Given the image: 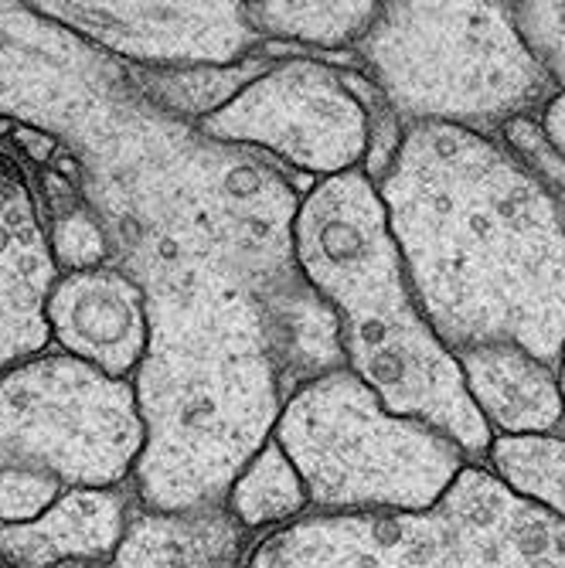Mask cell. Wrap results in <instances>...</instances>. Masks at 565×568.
Instances as JSON below:
<instances>
[{
    "instance_id": "6da1fadb",
    "label": "cell",
    "mask_w": 565,
    "mask_h": 568,
    "mask_svg": "<svg viewBox=\"0 0 565 568\" xmlns=\"http://www.w3.org/2000/svg\"><path fill=\"white\" fill-rule=\"evenodd\" d=\"M408 290L453 351L511 341L558 372L565 201L504 133L405 126L375 181Z\"/></svg>"
},
{
    "instance_id": "7a4b0ae2",
    "label": "cell",
    "mask_w": 565,
    "mask_h": 568,
    "mask_svg": "<svg viewBox=\"0 0 565 568\" xmlns=\"http://www.w3.org/2000/svg\"><path fill=\"white\" fill-rule=\"evenodd\" d=\"M293 263L331 306L344 368L389 412L440 429L471 463H484L494 436L467 398L456 354L420 314L385 201L365 171L314 181L300 194Z\"/></svg>"
},
{
    "instance_id": "3957f363",
    "label": "cell",
    "mask_w": 565,
    "mask_h": 568,
    "mask_svg": "<svg viewBox=\"0 0 565 568\" xmlns=\"http://www.w3.org/2000/svg\"><path fill=\"white\" fill-rule=\"evenodd\" d=\"M351 62L402 130L440 123L504 133L555 92L511 4H382Z\"/></svg>"
},
{
    "instance_id": "277c9868",
    "label": "cell",
    "mask_w": 565,
    "mask_h": 568,
    "mask_svg": "<svg viewBox=\"0 0 565 568\" xmlns=\"http://www.w3.org/2000/svg\"><path fill=\"white\" fill-rule=\"evenodd\" d=\"M245 568H565V521L471 463L433 510H311L252 541Z\"/></svg>"
},
{
    "instance_id": "5b68a950",
    "label": "cell",
    "mask_w": 565,
    "mask_h": 568,
    "mask_svg": "<svg viewBox=\"0 0 565 568\" xmlns=\"http://www.w3.org/2000/svg\"><path fill=\"white\" fill-rule=\"evenodd\" d=\"M314 514L433 510L471 456L440 429L395 416L347 368L300 385L273 429Z\"/></svg>"
},
{
    "instance_id": "8992f818",
    "label": "cell",
    "mask_w": 565,
    "mask_h": 568,
    "mask_svg": "<svg viewBox=\"0 0 565 568\" xmlns=\"http://www.w3.org/2000/svg\"><path fill=\"white\" fill-rule=\"evenodd\" d=\"M198 133L311 174V184L347 171L379 181L402 143V123L362 72L306 55L270 59Z\"/></svg>"
},
{
    "instance_id": "52a82bcc",
    "label": "cell",
    "mask_w": 565,
    "mask_h": 568,
    "mask_svg": "<svg viewBox=\"0 0 565 568\" xmlns=\"http://www.w3.org/2000/svg\"><path fill=\"white\" fill-rule=\"evenodd\" d=\"M38 14L150 72L225 69L263 51L245 4H38Z\"/></svg>"
},
{
    "instance_id": "ba28073f",
    "label": "cell",
    "mask_w": 565,
    "mask_h": 568,
    "mask_svg": "<svg viewBox=\"0 0 565 568\" xmlns=\"http://www.w3.org/2000/svg\"><path fill=\"white\" fill-rule=\"evenodd\" d=\"M41 324L69 357L113 382H127L150 354L147 290L110 266L51 280Z\"/></svg>"
},
{
    "instance_id": "9c48e42d",
    "label": "cell",
    "mask_w": 565,
    "mask_h": 568,
    "mask_svg": "<svg viewBox=\"0 0 565 568\" xmlns=\"http://www.w3.org/2000/svg\"><path fill=\"white\" fill-rule=\"evenodd\" d=\"M456 365L491 436L562 433L565 395L558 372L522 344H474L456 354Z\"/></svg>"
},
{
    "instance_id": "30bf717a",
    "label": "cell",
    "mask_w": 565,
    "mask_h": 568,
    "mask_svg": "<svg viewBox=\"0 0 565 568\" xmlns=\"http://www.w3.org/2000/svg\"><path fill=\"white\" fill-rule=\"evenodd\" d=\"M130 525V497L120 487H72L31 525L0 528V568H102Z\"/></svg>"
},
{
    "instance_id": "8fae6325",
    "label": "cell",
    "mask_w": 565,
    "mask_h": 568,
    "mask_svg": "<svg viewBox=\"0 0 565 568\" xmlns=\"http://www.w3.org/2000/svg\"><path fill=\"white\" fill-rule=\"evenodd\" d=\"M252 538L225 504L198 510H140L102 568H222L245 558Z\"/></svg>"
},
{
    "instance_id": "7c38bea8",
    "label": "cell",
    "mask_w": 565,
    "mask_h": 568,
    "mask_svg": "<svg viewBox=\"0 0 565 568\" xmlns=\"http://www.w3.org/2000/svg\"><path fill=\"white\" fill-rule=\"evenodd\" d=\"M225 510L252 541L311 514V494H306L296 467L276 443V436H270L235 474L225 494Z\"/></svg>"
},
{
    "instance_id": "4fadbf2b",
    "label": "cell",
    "mask_w": 565,
    "mask_h": 568,
    "mask_svg": "<svg viewBox=\"0 0 565 568\" xmlns=\"http://www.w3.org/2000/svg\"><path fill=\"white\" fill-rule=\"evenodd\" d=\"M41 209H44V245L51 263L65 273L99 270L110 260V235L82 197L75 174H59L56 168H41Z\"/></svg>"
},
{
    "instance_id": "5bb4252c",
    "label": "cell",
    "mask_w": 565,
    "mask_h": 568,
    "mask_svg": "<svg viewBox=\"0 0 565 568\" xmlns=\"http://www.w3.org/2000/svg\"><path fill=\"white\" fill-rule=\"evenodd\" d=\"M382 4H245V21L255 38L266 41H293L317 51H351L365 41L372 24L379 21Z\"/></svg>"
},
{
    "instance_id": "9a60e30c",
    "label": "cell",
    "mask_w": 565,
    "mask_h": 568,
    "mask_svg": "<svg viewBox=\"0 0 565 568\" xmlns=\"http://www.w3.org/2000/svg\"><path fill=\"white\" fill-rule=\"evenodd\" d=\"M484 467L518 500L565 521V433L494 436Z\"/></svg>"
},
{
    "instance_id": "2e32d148",
    "label": "cell",
    "mask_w": 565,
    "mask_h": 568,
    "mask_svg": "<svg viewBox=\"0 0 565 568\" xmlns=\"http://www.w3.org/2000/svg\"><path fill=\"white\" fill-rule=\"evenodd\" d=\"M273 55L255 51L252 59L225 69H174V72H140L137 85L143 89L153 110L171 113L178 120H209L225 102L245 89L255 75L270 65Z\"/></svg>"
},
{
    "instance_id": "e0dca14e",
    "label": "cell",
    "mask_w": 565,
    "mask_h": 568,
    "mask_svg": "<svg viewBox=\"0 0 565 568\" xmlns=\"http://www.w3.org/2000/svg\"><path fill=\"white\" fill-rule=\"evenodd\" d=\"M515 24L555 89H565V4H511Z\"/></svg>"
},
{
    "instance_id": "ac0fdd59",
    "label": "cell",
    "mask_w": 565,
    "mask_h": 568,
    "mask_svg": "<svg viewBox=\"0 0 565 568\" xmlns=\"http://www.w3.org/2000/svg\"><path fill=\"white\" fill-rule=\"evenodd\" d=\"M504 140L515 146L518 153H525V158L535 164V168H542L545 171V178L555 184V191L562 194V201H565V168L552 158V153L545 150V143H542V136H538V130H535V116L532 120H518V123H511V126H504ZM558 382H562V395H565V354H562V365H558ZM562 433H565V426H562Z\"/></svg>"
},
{
    "instance_id": "d6986e66",
    "label": "cell",
    "mask_w": 565,
    "mask_h": 568,
    "mask_svg": "<svg viewBox=\"0 0 565 568\" xmlns=\"http://www.w3.org/2000/svg\"><path fill=\"white\" fill-rule=\"evenodd\" d=\"M535 130L545 150L565 168V89H555L545 106L535 113Z\"/></svg>"
},
{
    "instance_id": "ffe728a7",
    "label": "cell",
    "mask_w": 565,
    "mask_h": 568,
    "mask_svg": "<svg viewBox=\"0 0 565 568\" xmlns=\"http://www.w3.org/2000/svg\"><path fill=\"white\" fill-rule=\"evenodd\" d=\"M222 568H245V558H239V561H229V565H222Z\"/></svg>"
},
{
    "instance_id": "44dd1931",
    "label": "cell",
    "mask_w": 565,
    "mask_h": 568,
    "mask_svg": "<svg viewBox=\"0 0 565 568\" xmlns=\"http://www.w3.org/2000/svg\"><path fill=\"white\" fill-rule=\"evenodd\" d=\"M0 130H4V123H0Z\"/></svg>"
}]
</instances>
